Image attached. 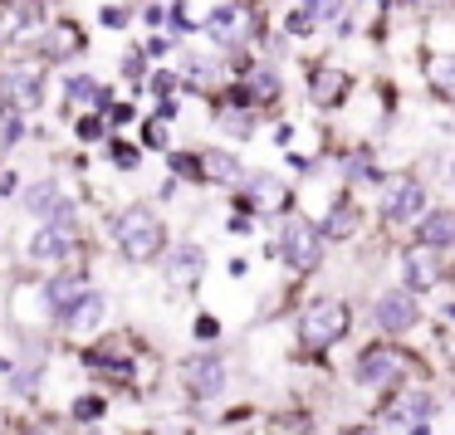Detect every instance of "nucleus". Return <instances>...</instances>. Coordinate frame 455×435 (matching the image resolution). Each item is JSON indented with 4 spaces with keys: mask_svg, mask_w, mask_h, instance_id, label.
<instances>
[{
    "mask_svg": "<svg viewBox=\"0 0 455 435\" xmlns=\"http://www.w3.org/2000/svg\"><path fill=\"white\" fill-rule=\"evenodd\" d=\"M113 235H118V249L128 259H157L162 255V245H167V230H162V220H157V210H148V206H132V210H123L118 216V225H113Z\"/></svg>",
    "mask_w": 455,
    "mask_h": 435,
    "instance_id": "obj_1",
    "label": "nucleus"
},
{
    "mask_svg": "<svg viewBox=\"0 0 455 435\" xmlns=\"http://www.w3.org/2000/svg\"><path fill=\"white\" fill-rule=\"evenodd\" d=\"M44 99V69L40 64H20L0 79V113H35Z\"/></svg>",
    "mask_w": 455,
    "mask_h": 435,
    "instance_id": "obj_2",
    "label": "nucleus"
},
{
    "mask_svg": "<svg viewBox=\"0 0 455 435\" xmlns=\"http://www.w3.org/2000/svg\"><path fill=\"white\" fill-rule=\"evenodd\" d=\"M79 245V230H74V210L64 206L60 216H50V225H40V235L30 240V259L35 265H60V259L74 255Z\"/></svg>",
    "mask_w": 455,
    "mask_h": 435,
    "instance_id": "obj_3",
    "label": "nucleus"
},
{
    "mask_svg": "<svg viewBox=\"0 0 455 435\" xmlns=\"http://www.w3.org/2000/svg\"><path fill=\"white\" fill-rule=\"evenodd\" d=\"M343 333H347V304H338V298H318V304H308V313L299 318V337H304L308 347H328Z\"/></svg>",
    "mask_w": 455,
    "mask_h": 435,
    "instance_id": "obj_4",
    "label": "nucleus"
},
{
    "mask_svg": "<svg viewBox=\"0 0 455 435\" xmlns=\"http://www.w3.org/2000/svg\"><path fill=\"white\" fill-rule=\"evenodd\" d=\"M250 30H255V11H250L245 0L216 5V11H211V20H206V35L220 44V50H235V44H245Z\"/></svg>",
    "mask_w": 455,
    "mask_h": 435,
    "instance_id": "obj_5",
    "label": "nucleus"
},
{
    "mask_svg": "<svg viewBox=\"0 0 455 435\" xmlns=\"http://www.w3.org/2000/svg\"><path fill=\"white\" fill-rule=\"evenodd\" d=\"M402 376H406V352H396V347H367L357 357V382L367 386H392Z\"/></svg>",
    "mask_w": 455,
    "mask_h": 435,
    "instance_id": "obj_6",
    "label": "nucleus"
},
{
    "mask_svg": "<svg viewBox=\"0 0 455 435\" xmlns=\"http://www.w3.org/2000/svg\"><path fill=\"white\" fill-rule=\"evenodd\" d=\"M421 206H426V191L416 186L411 177H396V181H387V186H382V216L396 220V225L416 220V216H421Z\"/></svg>",
    "mask_w": 455,
    "mask_h": 435,
    "instance_id": "obj_7",
    "label": "nucleus"
},
{
    "mask_svg": "<svg viewBox=\"0 0 455 435\" xmlns=\"http://www.w3.org/2000/svg\"><path fill=\"white\" fill-rule=\"evenodd\" d=\"M318 255H323V245H318L314 225H304V220H289L284 225V259L294 269H314Z\"/></svg>",
    "mask_w": 455,
    "mask_h": 435,
    "instance_id": "obj_8",
    "label": "nucleus"
},
{
    "mask_svg": "<svg viewBox=\"0 0 455 435\" xmlns=\"http://www.w3.org/2000/svg\"><path fill=\"white\" fill-rule=\"evenodd\" d=\"M377 323H382L387 333H406V328L416 323L411 289H392V294H382V304H377Z\"/></svg>",
    "mask_w": 455,
    "mask_h": 435,
    "instance_id": "obj_9",
    "label": "nucleus"
},
{
    "mask_svg": "<svg viewBox=\"0 0 455 435\" xmlns=\"http://www.w3.org/2000/svg\"><path fill=\"white\" fill-rule=\"evenodd\" d=\"M84 50V30L69 20L50 25V30H40V59H69V54Z\"/></svg>",
    "mask_w": 455,
    "mask_h": 435,
    "instance_id": "obj_10",
    "label": "nucleus"
},
{
    "mask_svg": "<svg viewBox=\"0 0 455 435\" xmlns=\"http://www.w3.org/2000/svg\"><path fill=\"white\" fill-rule=\"evenodd\" d=\"M416 240H421L426 249H445L455 245V210H431V216L416 225Z\"/></svg>",
    "mask_w": 455,
    "mask_h": 435,
    "instance_id": "obj_11",
    "label": "nucleus"
},
{
    "mask_svg": "<svg viewBox=\"0 0 455 435\" xmlns=\"http://www.w3.org/2000/svg\"><path fill=\"white\" fill-rule=\"evenodd\" d=\"M187 382L196 396H216L220 382H226V367H220L216 357H196V362H187Z\"/></svg>",
    "mask_w": 455,
    "mask_h": 435,
    "instance_id": "obj_12",
    "label": "nucleus"
},
{
    "mask_svg": "<svg viewBox=\"0 0 455 435\" xmlns=\"http://www.w3.org/2000/svg\"><path fill=\"white\" fill-rule=\"evenodd\" d=\"M64 323H69L74 333H84V328H99V323H103V298H99V294H79L69 308H64Z\"/></svg>",
    "mask_w": 455,
    "mask_h": 435,
    "instance_id": "obj_13",
    "label": "nucleus"
},
{
    "mask_svg": "<svg viewBox=\"0 0 455 435\" xmlns=\"http://www.w3.org/2000/svg\"><path fill=\"white\" fill-rule=\"evenodd\" d=\"M64 93H69L74 108H103V103H108V93H103V89H99V79H89V74H69Z\"/></svg>",
    "mask_w": 455,
    "mask_h": 435,
    "instance_id": "obj_14",
    "label": "nucleus"
},
{
    "mask_svg": "<svg viewBox=\"0 0 455 435\" xmlns=\"http://www.w3.org/2000/svg\"><path fill=\"white\" fill-rule=\"evenodd\" d=\"M435 279H441V265H435L431 255H426V249H416V255H406V289H431Z\"/></svg>",
    "mask_w": 455,
    "mask_h": 435,
    "instance_id": "obj_15",
    "label": "nucleus"
},
{
    "mask_svg": "<svg viewBox=\"0 0 455 435\" xmlns=\"http://www.w3.org/2000/svg\"><path fill=\"white\" fill-rule=\"evenodd\" d=\"M79 294H84V269H69L64 279H54V284H50V304L54 308H69Z\"/></svg>",
    "mask_w": 455,
    "mask_h": 435,
    "instance_id": "obj_16",
    "label": "nucleus"
},
{
    "mask_svg": "<svg viewBox=\"0 0 455 435\" xmlns=\"http://www.w3.org/2000/svg\"><path fill=\"white\" fill-rule=\"evenodd\" d=\"M343 89H347L343 74H333V69H314V99L323 103V108H328V103L343 99Z\"/></svg>",
    "mask_w": 455,
    "mask_h": 435,
    "instance_id": "obj_17",
    "label": "nucleus"
},
{
    "mask_svg": "<svg viewBox=\"0 0 455 435\" xmlns=\"http://www.w3.org/2000/svg\"><path fill=\"white\" fill-rule=\"evenodd\" d=\"M25 206L35 210V216H60L64 210V201H60V191H54V181H40V186L25 196Z\"/></svg>",
    "mask_w": 455,
    "mask_h": 435,
    "instance_id": "obj_18",
    "label": "nucleus"
},
{
    "mask_svg": "<svg viewBox=\"0 0 455 435\" xmlns=\"http://www.w3.org/2000/svg\"><path fill=\"white\" fill-rule=\"evenodd\" d=\"M196 274H201V249L196 245H181L177 259H172V279H177V284H191Z\"/></svg>",
    "mask_w": 455,
    "mask_h": 435,
    "instance_id": "obj_19",
    "label": "nucleus"
},
{
    "mask_svg": "<svg viewBox=\"0 0 455 435\" xmlns=\"http://www.w3.org/2000/svg\"><path fill=\"white\" fill-rule=\"evenodd\" d=\"M284 201H289V196H284V191H279L269 177H265V181H255V191H250V206H259V210H279Z\"/></svg>",
    "mask_w": 455,
    "mask_h": 435,
    "instance_id": "obj_20",
    "label": "nucleus"
},
{
    "mask_svg": "<svg viewBox=\"0 0 455 435\" xmlns=\"http://www.w3.org/2000/svg\"><path fill=\"white\" fill-rule=\"evenodd\" d=\"M431 79H435V89H441L445 99H455V54H451V59H441V64H435V69H431Z\"/></svg>",
    "mask_w": 455,
    "mask_h": 435,
    "instance_id": "obj_21",
    "label": "nucleus"
},
{
    "mask_svg": "<svg viewBox=\"0 0 455 435\" xmlns=\"http://www.w3.org/2000/svg\"><path fill=\"white\" fill-rule=\"evenodd\" d=\"M353 220H357V210H353V206L328 210V235H353Z\"/></svg>",
    "mask_w": 455,
    "mask_h": 435,
    "instance_id": "obj_22",
    "label": "nucleus"
},
{
    "mask_svg": "<svg viewBox=\"0 0 455 435\" xmlns=\"http://www.w3.org/2000/svg\"><path fill=\"white\" fill-rule=\"evenodd\" d=\"M304 11L314 15L318 25H328V20H333V15H338V11H343V0H304Z\"/></svg>",
    "mask_w": 455,
    "mask_h": 435,
    "instance_id": "obj_23",
    "label": "nucleus"
},
{
    "mask_svg": "<svg viewBox=\"0 0 455 435\" xmlns=\"http://www.w3.org/2000/svg\"><path fill=\"white\" fill-rule=\"evenodd\" d=\"M201 171H211V177H235V162H230L226 152H206V162H201Z\"/></svg>",
    "mask_w": 455,
    "mask_h": 435,
    "instance_id": "obj_24",
    "label": "nucleus"
},
{
    "mask_svg": "<svg viewBox=\"0 0 455 435\" xmlns=\"http://www.w3.org/2000/svg\"><path fill=\"white\" fill-rule=\"evenodd\" d=\"M308 25H318V20H314V15H308V11H289V20H284V30H289V35H308Z\"/></svg>",
    "mask_w": 455,
    "mask_h": 435,
    "instance_id": "obj_25",
    "label": "nucleus"
},
{
    "mask_svg": "<svg viewBox=\"0 0 455 435\" xmlns=\"http://www.w3.org/2000/svg\"><path fill=\"white\" fill-rule=\"evenodd\" d=\"M108 157H113V162H118V167H123V171H132V167H138V152H132V147H128V142H113V152H108Z\"/></svg>",
    "mask_w": 455,
    "mask_h": 435,
    "instance_id": "obj_26",
    "label": "nucleus"
},
{
    "mask_svg": "<svg viewBox=\"0 0 455 435\" xmlns=\"http://www.w3.org/2000/svg\"><path fill=\"white\" fill-rule=\"evenodd\" d=\"M79 138H84V142L103 138V118H99V113H89V118H79Z\"/></svg>",
    "mask_w": 455,
    "mask_h": 435,
    "instance_id": "obj_27",
    "label": "nucleus"
},
{
    "mask_svg": "<svg viewBox=\"0 0 455 435\" xmlns=\"http://www.w3.org/2000/svg\"><path fill=\"white\" fill-rule=\"evenodd\" d=\"M142 69H148V54H142V50H132L128 59H123V74H128V79H142Z\"/></svg>",
    "mask_w": 455,
    "mask_h": 435,
    "instance_id": "obj_28",
    "label": "nucleus"
},
{
    "mask_svg": "<svg viewBox=\"0 0 455 435\" xmlns=\"http://www.w3.org/2000/svg\"><path fill=\"white\" fill-rule=\"evenodd\" d=\"M255 93H259V99H275V93H279V79L259 69V74H255Z\"/></svg>",
    "mask_w": 455,
    "mask_h": 435,
    "instance_id": "obj_29",
    "label": "nucleus"
},
{
    "mask_svg": "<svg viewBox=\"0 0 455 435\" xmlns=\"http://www.w3.org/2000/svg\"><path fill=\"white\" fill-rule=\"evenodd\" d=\"M103 25H108V30H123V25H128V11H123V5H103Z\"/></svg>",
    "mask_w": 455,
    "mask_h": 435,
    "instance_id": "obj_30",
    "label": "nucleus"
},
{
    "mask_svg": "<svg viewBox=\"0 0 455 435\" xmlns=\"http://www.w3.org/2000/svg\"><path fill=\"white\" fill-rule=\"evenodd\" d=\"M142 142H148V147H167V128H162V123H148V128H142Z\"/></svg>",
    "mask_w": 455,
    "mask_h": 435,
    "instance_id": "obj_31",
    "label": "nucleus"
},
{
    "mask_svg": "<svg viewBox=\"0 0 455 435\" xmlns=\"http://www.w3.org/2000/svg\"><path fill=\"white\" fill-rule=\"evenodd\" d=\"M103 118L123 128V123H132V108H128V103H118V108H113V103H103Z\"/></svg>",
    "mask_w": 455,
    "mask_h": 435,
    "instance_id": "obj_32",
    "label": "nucleus"
},
{
    "mask_svg": "<svg viewBox=\"0 0 455 435\" xmlns=\"http://www.w3.org/2000/svg\"><path fill=\"white\" fill-rule=\"evenodd\" d=\"M172 167H177L181 177H201V162L196 157H172Z\"/></svg>",
    "mask_w": 455,
    "mask_h": 435,
    "instance_id": "obj_33",
    "label": "nucleus"
},
{
    "mask_svg": "<svg viewBox=\"0 0 455 435\" xmlns=\"http://www.w3.org/2000/svg\"><path fill=\"white\" fill-rule=\"evenodd\" d=\"M426 411H431V401H426V396H411V401H406V415H416V421H421Z\"/></svg>",
    "mask_w": 455,
    "mask_h": 435,
    "instance_id": "obj_34",
    "label": "nucleus"
},
{
    "mask_svg": "<svg viewBox=\"0 0 455 435\" xmlns=\"http://www.w3.org/2000/svg\"><path fill=\"white\" fill-rule=\"evenodd\" d=\"M152 89H157V93H172V89H177V79H172V74H157V79H152Z\"/></svg>",
    "mask_w": 455,
    "mask_h": 435,
    "instance_id": "obj_35",
    "label": "nucleus"
},
{
    "mask_svg": "<svg viewBox=\"0 0 455 435\" xmlns=\"http://www.w3.org/2000/svg\"><path fill=\"white\" fill-rule=\"evenodd\" d=\"M74 411H79V415H99V411H103V401H93V396H89V401H79Z\"/></svg>",
    "mask_w": 455,
    "mask_h": 435,
    "instance_id": "obj_36",
    "label": "nucleus"
},
{
    "mask_svg": "<svg viewBox=\"0 0 455 435\" xmlns=\"http://www.w3.org/2000/svg\"><path fill=\"white\" fill-rule=\"evenodd\" d=\"M30 435H54V431H30Z\"/></svg>",
    "mask_w": 455,
    "mask_h": 435,
    "instance_id": "obj_37",
    "label": "nucleus"
}]
</instances>
